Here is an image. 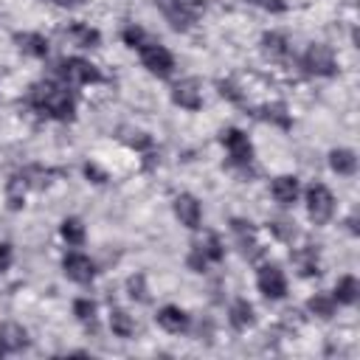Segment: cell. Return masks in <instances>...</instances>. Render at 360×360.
I'll list each match as a JSON object with an SVG mask.
<instances>
[{
  "label": "cell",
  "mask_w": 360,
  "mask_h": 360,
  "mask_svg": "<svg viewBox=\"0 0 360 360\" xmlns=\"http://www.w3.org/2000/svg\"><path fill=\"white\" fill-rule=\"evenodd\" d=\"M28 101L39 112H45V115H51L56 121H73V115H76V98H73V93L68 87H62V84H53V82L34 84L31 93H28Z\"/></svg>",
  "instance_id": "6da1fadb"
},
{
  "label": "cell",
  "mask_w": 360,
  "mask_h": 360,
  "mask_svg": "<svg viewBox=\"0 0 360 360\" xmlns=\"http://www.w3.org/2000/svg\"><path fill=\"white\" fill-rule=\"evenodd\" d=\"M56 73H59L65 82H70V84H93V82H101V79H104L101 70H98L93 62L82 59V56H68V59H62L59 68H56Z\"/></svg>",
  "instance_id": "7a4b0ae2"
},
{
  "label": "cell",
  "mask_w": 360,
  "mask_h": 360,
  "mask_svg": "<svg viewBox=\"0 0 360 360\" xmlns=\"http://www.w3.org/2000/svg\"><path fill=\"white\" fill-rule=\"evenodd\" d=\"M155 6L163 11V17L169 20V25L174 31H188L197 20V3L191 0H155Z\"/></svg>",
  "instance_id": "3957f363"
},
{
  "label": "cell",
  "mask_w": 360,
  "mask_h": 360,
  "mask_svg": "<svg viewBox=\"0 0 360 360\" xmlns=\"http://www.w3.org/2000/svg\"><path fill=\"white\" fill-rule=\"evenodd\" d=\"M301 68H304L309 76H332V73L338 70V62H335V53H332L329 45L312 42V45L304 51Z\"/></svg>",
  "instance_id": "277c9868"
},
{
  "label": "cell",
  "mask_w": 360,
  "mask_h": 360,
  "mask_svg": "<svg viewBox=\"0 0 360 360\" xmlns=\"http://www.w3.org/2000/svg\"><path fill=\"white\" fill-rule=\"evenodd\" d=\"M307 211H309V219L315 225H326L332 219V211H335V197L332 191L323 186V183H312L307 188Z\"/></svg>",
  "instance_id": "5b68a950"
},
{
  "label": "cell",
  "mask_w": 360,
  "mask_h": 360,
  "mask_svg": "<svg viewBox=\"0 0 360 360\" xmlns=\"http://www.w3.org/2000/svg\"><path fill=\"white\" fill-rule=\"evenodd\" d=\"M138 53H141V62L146 65L149 73H155V76H160V79L172 76V70H174V59H172V53H169L158 39H149L146 45H141Z\"/></svg>",
  "instance_id": "8992f818"
},
{
  "label": "cell",
  "mask_w": 360,
  "mask_h": 360,
  "mask_svg": "<svg viewBox=\"0 0 360 360\" xmlns=\"http://www.w3.org/2000/svg\"><path fill=\"white\" fill-rule=\"evenodd\" d=\"M256 284H259L262 295L270 298V301H278V298L287 295V278H284V273H281L278 264H264V267H259Z\"/></svg>",
  "instance_id": "52a82bcc"
},
{
  "label": "cell",
  "mask_w": 360,
  "mask_h": 360,
  "mask_svg": "<svg viewBox=\"0 0 360 360\" xmlns=\"http://www.w3.org/2000/svg\"><path fill=\"white\" fill-rule=\"evenodd\" d=\"M219 141H222V146L228 149V155L236 166H248L253 160V146H250V141L242 129H225Z\"/></svg>",
  "instance_id": "ba28073f"
},
{
  "label": "cell",
  "mask_w": 360,
  "mask_h": 360,
  "mask_svg": "<svg viewBox=\"0 0 360 360\" xmlns=\"http://www.w3.org/2000/svg\"><path fill=\"white\" fill-rule=\"evenodd\" d=\"M62 270H65V276H68L70 281H76V284H90V281L96 278V264H93L90 256H84V253H68V256L62 259Z\"/></svg>",
  "instance_id": "9c48e42d"
},
{
  "label": "cell",
  "mask_w": 360,
  "mask_h": 360,
  "mask_svg": "<svg viewBox=\"0 0 360 360\" xmlns=\"http://www.w3.org/2000/svg\"><path fill=\"white\" fill-rule=\"evenodd\" d=\"M172 101L183 110H200L202 107V90L197 79H180L172 87Z\"/></svg>",
  "instance_id": "30bf717a"
},
{
  "label": "cell",
  "mask_w": 360,
  "mask_h": 360,
  "mask_svg": "<svg viewBox=\"0 0 360 360\" xmlns=\"http://www.w3.org/2000/svg\"><path fill=\"white\" fill-rule=\"evenodd\" d=\"M174 217L180 219V225H186V228H200V222H202V208H200V202H197V197L194 194H177L174 197Z\"/></svg>",
  "instance_id": "8fae6325"
},
{
  "label": "cell",
  "mask_w": 360,
  "mask_h": 360,
  "mask_svg": "<svg viewBox=\"0 0 360 360\" xmlns=\"http://www.w3.org/2000/svg\"><path fill=\"white\" fill-rule=\"evenodd\" d=\"M231 228H233V233H236V242H239V248H242V256L250 259V262H256V259L262 256V248H259V242L253 239L250 222H245V219H231Z\"/></svg>",
  "instance_id": "7c38bea8"
},
{
  "label": "cell",
  "mask_w": 360,
  "mask_h": 360,
  "mask_svg": "<svg viewBox=\"0 0 360 360\" xmlns=\"http://www.w3.org/2000/svg\"><path fill=\"white\" fill-rule=\"evenodd\" d=\"M155 321H158V326L160 329H166V332H172V335H180V332H186L188 329V315L180 309V307H160L158 309V315H155Z\"/></svg>",
  "instance_id": "4fadbf2b"
},
{
  "label": "cell",
  "mask_w": 360,
  "mask_h": 360,
  "mask_svg": "<svg viewBox=\"0 0 360 360\" xmlns=\"http://www.w3.org/2000/svg\"><path fill=\"white\" fill-rule=\"evenodd\" d=\"M0 346H3L6 352H22V349L28 346V332H25V326H20V323H14V321L3 323V326H0Z\"/></svg>",
  "instance_id": "5bb4252c"
},
{
  "label": "cell",
  "mask_w": 360,
  "mask_h": 360,
  "mask_svg": "<svg viewBox=\"0 0 360 360\" xmlns=\"http://www.w3.org/2000/svg\"><path fill=\"white\" fill-rule=\"evenodd\" d=\"M14 42H17V48H20L25 56H34V59L48 56V39H45L42 34L22 31V34H14Z\"/></svg>",
  "instance_id": "9a60e30c"
},
{
  "label": "cell",
  "mask_w": 360,
  "mask_h": 360,
  "mask_svg": "<svg viewBox=\"0 0 360 360\" xmlns=\"http://www.w3.org/2000/svg\"><path fill=\"white\" fill-rule=\"evenodd\" d=\"M65 37H68L73 45H79V48H96V45L101 42V34H98L96 28L84 25V22H70V25L65 28Z\"/></svg>",
  "instance_id": "2e32d148"
},
{
  "label": "cell",
  "mask_w": 360,
  "mask_h": 360,
  "mask_svg": "<svg viewBox=\"0 0 360 360\" xmlns=\"http://www.w3.org/2000/svg\"><path fill=\"white\" fill-rule=\"evenodd\" d=\"M262 51H264L267 59H273V62H284V59L290 56V42H287L284 34L270 31V34L262 37Z\"/></svg>",
  "instance_id": "e0dca14e"
},
{
  "label": "cell",
  "mask_w": 360,
  "mask_h": 360,
  "mask_svg": "<svg viewBox=\"0 0 360 360\" xmlns=\"http://www.w3.org/2000/svg\"><path fill=\"white\" fill-rule=\"evenodd\" d=\"M270 191H273L276 202H281V205H292V202L298 200V180H295L292 174H281V177L273 180Z\"/></svg>",
  "instance_id": "ac0fdd59"
},
{
  "label": "cell",
  "mask_w": 360,
  "mask_h": 360,
  "mask_svg": "<svg viewBox=\"0 0 360 360\" xmlns=\"http://www.w3.org/2000/svg\"><path fill=\"white\" fill-rule=\"evenodd\" d=\"M290 259L295 262V267H298L301 276H318V273H321V270H318V267H321V262H318V250H315L312 245L292 250Z\"/></svg>",
  "instance_id": "d6986e66"
},
{
  "label": "cell",
  "mask_w": 360,
  "mask_h": 360,
  "mask_svg": "<svg viewBox=\"0 0 360 360\" xmlns=\"http://www.w3.org/2000/svg\"><path fill=\"white\" fill-rule=\"evenodd\" d=\"M228 321H231V326L233 329H248V326H253V307L245 301V298H236L233 304H231V309H228Z\"/></svg>",
  "instance_id": "ffe728a7"
},
{
  "label": "cell",
  "mask_w": 360,
  "mask_h": 360,
  "mask_svg": "<svg viewBox=\"0 0 360 360\" xmlns=\"http://www.w3.org/2000/svg\"><path fill=\"white\" fill-rule=\"evenodd\" d=\"M329 166H332V172H338V174H354V169H357V155H354L352 149H332V152H329Z\"/></svg>",
  "instance_id": "44dd1931"
},
{
  "label": "cell",
  "mask_w": 360,
  "mask_h": 360,
  "mask_svg": "<svg viewBox=\"0 0 360 360\" xmlns=\"http://www.w3.org/2000/svg\"><path fill=\"white\" fill-rule=\"evenodd\" d=\"M357 292H360L357 278L354 276H343V278H338L332 298H335V304H354L357 301Z\"/></svg>",
  "instance_id": "7402d4cb"
},
{
  "label": "cell",
  "mask_w": 360,
  "mask_h": 360,
  "mask_svg": "<svg viewBox=\"0 0 360 360\" xmlns=\"http://www.w3.org/2000/svg\"><path fill=\"white\" fill-rule=\"evenodd\" d=\"M110 329L118 338H129V335H135V318L127 309H112L110 312Z\"/></svg>",
  "instance_id": "603a6c76"
},
{
  "label": "cell",
  "mask_w": 360,
  "mask_h": 360,
  "mask_svg": "<svg viewBox=\"0 0 360 360\" xmlns=\"http://www.w3.org/2000/svg\"><path fill=\"white\" fill-rule=\"evenodd\" d=\"M307 309L318 318H332L335 315V298L326 295V292H315L309 301H307Z\"/></svg>",
  "instance_id": "cb8c5ba5"
},
{
  "label": "cell",
  "mask_w": 360,
  "mask_h": 360,
  "mask_svg": "<svg viewBox=\"0 0 360 360\" xmlns=\"http://www.w3.org/2000/svg\"><path fill=\"white\" fill-rule=\"evenodd\" d=\"M62 239L68 242V245H82L84 242V225H82V219L79 217H68V219H62Z\"/></svg>",
  "instance_id": "d4e9b609"
},
{
  "label": "cell",
  "mask_w": 360,
  "mask_h": 360,
  "mask_svg": "<svg viewBox=\"0 0 360 360\" xmlns=\"http://www.w3.org/2000/svg\"><path fill=\"white\" fill-rule=\"evenodd\" d=\"M194 245L202 250V256H205L208 262H222V256H225V248H222V242H219L217 233H208L202 242H194Z\"/></svg>",
  "instance_id": "484cf974"
},
{
  "label": "cell",
  "mask_w": 360,
  "mask_h": 360,
  "mask_svg": "<svg viewBox=\"0 0 360 360\" xmlns=\"http://www.w3.org/2000/svg\"><path fill=\"white\" fill-rule=\"evenodd\" d=\"M262 118L264 121H273V124H278V127H290V115H287V107L284 104H267L264 110H262Z\"/></svg>",
  "instance_id": "4316f807"
},
{
  "label": "cell",
  "mask_w": 360,
  "mask_h": 360,
  "mask_svg": "<svg viewBox=\"0 0 360 360\" xmlns=\"http://www.w3.org/2000/svg\"><path fill=\"white\" fill-rule=\"evenodd\" d=\"M73 315H76L82 323H93V321H96V301H90V298H76V301H73Z\"/></svg>",
  "instance_id": "83f0119b"
},
{
  "label": "cell",
  "mask_w": 360,
  "mask_h": 360,
  "mask_svg": "<svg viewBox=\"0 0 360 360\" xmlns=\"http://www.w3.org/2000/svg\"><path fill=\"white\" fill-rule=\"evenodd\" d=\"M270 231H273V236L276 239H281V242H292L295 239V222H290V219H273L270 222Z\"/></svg>",
  "instance_id": "f1b7e54d"
},
{
  "label": "cell",
  "mask_w": 360,
  "mask_h": 360,
  "mask_svg": "<svg viewBox=\"0 0 360 360\" xmlns=\"http://www.w3.org/2000/svg\"><path fill=\"white\" fill-rule=\"evenodd\" d=\"M149 39H155V37L146 34L141 25H129V28H124V42H127L129 48H141V45H146Z\"/></svg>",
  "instance_id": "f546056e"
},
{
  "label": "cell",
  "mask_w": 360,
  "mask_h": 360,
  "mask_svg": "<svg viewBox=\"0 0 360 360\" xmlns=\"http://www.w3.org/2000/svg\"><path fill=\"white\" fill-rule=\"evenodd\" d=\"M127 290H129V298H132V301H149V295H146V284H143V276H141V273L132 276V278L127 281Z\"/></svg>",
  "instance_id": "4dcf8cb0"
},
{
  "label": "cell",
  "mask_w": 360,
  "mask_h": 360,
  "mask_svg": "<svg viewBox=\"0 0 360 360\" xmlns=\"http://www.w3.org/2000/svg\"><path fill=\"white\" fill-rule=\"evenodd\" d=\"M186 264H188V267H191L194 273H202V270H205V264H208V259L202 256V250H200L197 245H191V253H188Z\"/></svg>",
  "instance_id": "1f68e13d"
},
{
  "label": "cell",
  "mask_w": 360,
  "mask_h": 360,
  "mask_svg": "<svg viewBox=\"0 0 360 360\" xmlns=\"http://www.w3.org/2000/svg\"><path fill=\"white\" fill-rule=\"evenodd\" d=\"M248 3H253V6H259V8H264V11H273V14H278V11L287 8L284 0H248Z\"/></svg>",
  "instance_id": "d6a6232c"
},
{
  "label": "cell",
  "mask_w": 360,
  "mask_h": 360,
  "mask_svg": "<svg viewBox=\"0 0 360 360\" xmlns=\"http://www.w3.org/2000/svg\"><path fill=\"white\" fill-rule=\"evenodd\" d=\"M217 87H219V93H222L225 98H231V101H236V104L242 101V93H239V90H236L231 82H222V79H219V82H217Z\"/></svg>",
  "instance_id": "836d02e7"
},
{
  "label": "cell",
  "mask_w": 360,
  "mask_h": 360,
  "mask_svg": "<svg viewBox=\"0 0 360 360\" xmlns=\"http://www.w3.org/2000/svg\"><path fill=\"white\" fill-rule=\"evenodd\" d=\"M127 143H129V146H135V149H146V146L152 143V138H149L146 132H129Z\"/></svg>",
  "instance_id": "e575fe53"
},
{
  "label": "cell",
  "mask_w": 360,
  "mask_h": 360,
  "mask_svg": "<svg viewBox=\"0 0 360 360\" xmlns=\"http://www.w3.org/2000/svg\"><path fill=\"white\" fill-rule=\"evenodd\" d=\"M11 259H14V250L8 242H0V270H8L11 267Z\"/></svg>",
  "instance_id": "d590c367"
},
{
  "label": "cell",
  "mask_w": 360,
  "mask_h": 360,
  "mask_svg": "<svg viewBox=\"0 0 360 360\" xmlns=\"http://www.w3.org/2000/svg\"><path fill=\"white\" fill-rule=\"evenodd\" d=\"M84 174H87L93 183H104V180H107V174H104V172H101L96 163H87V166H84Z\"/></svg>",
  "instance_id": "8d00e7d4"
},
{
  "label": "cell",
  "mask_w": 360,
  "mask_h": 360,
  "mask_svg": "<svg viewBox=\"0 0 360 360\" xmlns=\"http://www.w3.org/2000/svg\"><path fill=\"white\" fill-rule=\"evenodd\" d=\"M56 6H62V8H76V6H82L84 0H53Z\"/></svg>",
  "instance_id": "74e56055"
}]
</instances>
